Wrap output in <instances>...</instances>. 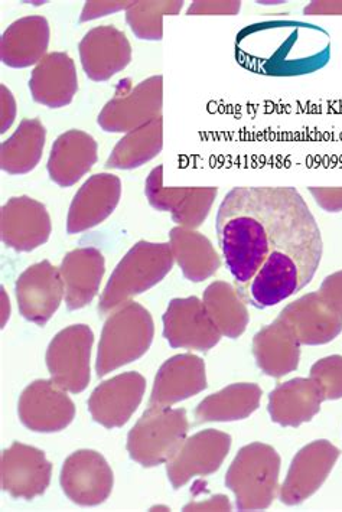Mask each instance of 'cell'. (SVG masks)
Returning <instances> with one entry per match:
<instances>
[{
  "mask_svg": "<svg viewBox=\"0 0 342 512\" xmlns=\"http://www.w3.org/2000/svg\"><path fill=\"white\" fill-rule=\"evenodd\" d=\"M301 345L291 326L278 318L254 335L252 348L257 367L269 377H285L298 370Z\"/></svg>",
  "mask_w": 342,
  "mask_h": 512,
  "instance_id": "484cf974",
  "label": "cell"
},
{
  "mask_svg": "<svg viewBox=\"0 0 342 512\" xmlns=\"http://www.w3.org/2000/svg\"><path fill=\"white\" fill-rule=\"evenodd\" d=\"M0 110H2V114H0V133L3 135L11 129L16 119V113H18V104H16L15 97L5 84L0 86Z\"/></svg>",
  "mask_w": 342,
  "mask_h": 512,
  "instance_id": "f35d334b",
  "label": "cell"
},
{
  "mask_svg": "<svg viewBox=\"0 0 342 512\" xmlns=\"http://www.w3.org/2000/svg\"><path fill=\"white\" fill-rule=\"evenodd\" d=\"M322 298L328 300L338 312L342 313V270L325 277L319 288Z\"/></svg>",
  "mask_w": 342,
  "mask_h": 512,
  "instance_id": "ab89813d",
  "label": "cell"
},
{
  "mask_svg": "<svg viewBox=\"0 0 342 512\" xmlns=\"http://www.w3.org/2000/svg\"><path fill=\"white\" fill-rule=\"evenodd\" d=\"M52 231L47 207L34 198L13 197L0 211L3 244L19 253H31L50 240Z\"/></svg>",
  "mask_w": 342,
  "mask_h": 512,
  "instance_id": "e0dca14e",
  "label": "cell"
},
{
  "mask_svg": "<svg viewBox=\"0 0 342 512\" xmlns=\"http://www.w3.org/2000/svg\"><path fill=\"white\" fill-rule=\"evenodd\" d=\"M321 390L311 378H293L279 384L269 396V414L273 423L298 427L311 422L321 410Z\"/></svg>",
  "mask_w": 342,
  "mask_h": 512,
  "instance_id": "83f0119b",
  "label": "cell"
},
{
  "mask_svg": "<svg viewBox=\"0 0 342 512\" xmlns=\"http://www.w3.org/2000/svg\"><path fill=\"white\" fill-rule=\"evenodd\" d=\"M145 194L149 204L162 213H171L172 220L179 227H201L207 220L217 188H166L164 187V166L153 168L145 184Z\"/></svg>",
  "mask_w": 342,
  "mask_h": 512,
  "instance_id": "30bf717a",
  "label": "cell"
},
{
  "mask_svg": "<svg viewBox=\"0 0 342 512\" xmlns=\"http://www.w3.org/2000/svg\"><path fill=\"white\" fill-rule=\"evenodd\" d=\"M233 505L230 504V500L226 495H216V497L210 498V500L204 502H190L185 505L184 511H231Z\"/></svg>",
  "mask_w": 342,
  "mask_h": 512,
  "instance_id": "60d3db41",
  "label": "cell"
},
{
  "mask_svg": "<svg viewBox=\"0 0 342 512\" xmlns=\"http://www.w3.org/2000/svg\"><path fill=\"white\" fill-rule=\"evenodd\" d=\"M203 302L223 337L237 339L244 334L250 316L247 303L236 288L227 282H214L205 289Z\"/></svg>",
  "mask_w": 342,
  "mask_h": 512,
  "instance_id": "d6a6232c",
  "label": "cell"
},
{
  "mask_svg": "<svg viewBox=\"0 0 342 512\" xmlns=\"http://www.w3.org/2000/svg\"><path fill=\"white\" fill-rule=\"evenodd\" d=\"M278 318L291 326L302 345H325L342 332V313L319 292L289 303Z\"/></svg>",
  "mask_w": 342,
  "mask_h": 512,
  "instance_id": "ffe728a7",
  "label": "cell"
},
{
  "mask_svg": "<svg viewBox=\"0 0 342 512\" xmlns=\"http://www.w3.org/2000/svg\"><path fill=\"white\" fill-rule=\"evenodd\" d=\"M169 244L182 275L192 283L210 279L221 267L213 243L198 231L178 225L169 231Z\"/></svg>",
  "mask_w": 342,
  "mask_h": 512,
  "instance_id": "f1b7e54d",
  "label": "cell"
},
{
  "mask_svg": "<svg viewBox=\"0 0 342 512\" xmlns=\"http://www.w3.org/2000/svg\"><path fill=\"white\" fill-rule=\"evenodd\" d=\"M162 321L164 338L172 348L210 351L223 337L197 296L172 299Z\"/></svg>",
  "mask_w": 342,
  "mask_h": 512,
  "instance_id": "8fae6325",
  "label": "cell"
},
{
  "mask_svg": "<svg viewBox=\"0 0 342 512\" xmlns=\"http://www.w3.org/2000/svg\"><path fill=\"white\" fill-rule=\"evenodd\" d=\"M241 2H192L188 16L218 15L236 16L240 12Z\"/></svg>",
  "mask_w": 342,
  "mask_h": 512,
  "instance_id": "8d00e7d4",
  "label": "cell"
},
{
  "mask_svg": "<svg viewBox=\"0 0 342 512\" xmlns=\"http://www.w3.org/2000/svg\"><path fill=\"white\" fill-rule=\"evenodd\" d=\"M262 396V388L257 384H231L198 404L195 409V425L247 419L259 409Z\"/></svg>",
  "mask_w": 342,
  "mask_h": 512,
  "instance_id": "f546056e",
  "label": "cell"
},
{
  "mask_svg": "<svg viewBox=\"0 0 342 512\" xmlns=\"http://www.w3.org/2000/svg\"><path fill=\"white\" fill-rule=\"evenodd\" d=\"M96 139L83 130H68L55 139L48 158V175L58 187L70 188L89 174L99 159Z\"/></svg>",
  "mask_w": 342,
  "mask_h": 512,
  "instance_id": "603a6c76",
  "label": "cell"
},
{
  "mask_svg": "<svg viewBox=\"0 0 342 512\" xmlns=\"http://www.w3.org/2000/svg\"><path fill=\"white\" fill-rule=\"evenodd\" d=\"M15 292L19 312L26 321L47 325L65 296L60 269L48 260L32 264L16 280Z\"/></svg>",
  "mask_w": 342,
  "mask_h": 512,
  "instance_id": "2e32d148",
  "label": "cell"
},
{
  "mask_svg": "<svg viewBox=\"0 0 342 512\" xmlns=\"http://www.w3.org/2000/svg\"><path fill=\"white\" fill-rule=\"evenodd\" d=\"M309 378L317 384L325 401L342 399V355L317 361L312 365Z\"/></svg>",
  "mask_w": 342,
  "mask_h": 512,
  "instance_id": "e575fe53",
  "label": "cell"
},
{
  "mask_svg": "<svg viewBox=\"0 0 342 512\" xmlns=\"http://www.w3.org/2000/svg\"><path fill=\"white\" fill-rule=\"evenodd\" d=\"M52 465L34 446L13 442L0 458L2 489L15 500L32 501L45 494L51 484Z\"/></svg>",
  "mask_w": 342,
  "mask_h": 512,
  "instance_id": "5bb4252c",
  "label": "cell"
},
{
  "mask_svg": "<svg viewBox=\"0 0 342 512\" xmlns=\"http://www.w3.org/2000/svg\"><path fill=\"white\" fill-rule=\"evenodd\" d=\"M340 455L341 450L325 439L315 440L299 450L280 487V501L293 507L311 498L327 481Z\"/></svg>",
  "mask_w": 342,
  "mask_h": 512,
  "instance_id": "7c38bea8",
  "label": "cell"
},
{
  "mask_svg": "<svg viewBox=\"0 0 342 512\" xmlns=\"http://www.w3.org/2000/svg\"><path fill=\"white\" fill-rule=\"evenodd\" d=\"M51 29L44 16L18 19L6 28L0 39V58L11 68L37 65L50 47Z\"/></svg>",
  "mask_w": 342,
  "mask_h": 512,
  "instance_id": "4316f807",
  "label": "cell"
},
{
  "mask_svg": "<svg viewBox=\"0 0 342 512\" xmlns=\"http://www.w3.org/2000/svg\"><path fill=\"white\" fill-rule=\"evenodd\" d=\"M132 5L133 2H126V0H117V2L116 0H89L84 3L80 22L96 21V19L113 15V13L126 12Z\"/></svg>",
  "mask_w": 342,
  "mask_h": 512,
  "instance_id": "d590c367",
  "label": "cell"
},
{
  "mask_svg": "<svg viewBox=\"0 0 342 512\" xmlns=\"http://www.w3.org/2000/svg\"><path fill=\"white\" fill-rule=\"evenodd\" d=\"M68 311L86 308L96 298L104 273L106 260L96 247H81L65 254L60 266Z\"/></svg>",
  "mask_w": 342,
  "mask_h": 512,
  "instance_id": "cb8c5ba5",
  "label": "cell"
},
{
  "mask_svg": "<svg viewBox=\"0 0 342 512\" xmlns=\"http://www.w3.org/2000/svg\"><path fill=\"white\" fill-rule=\"evenodd\" d=\"M315 202L327 213H342V188H308Z\"/></svg>",
  "mask_w": 342,
  "mask_h": 512,
  "instance_id": "74e56055",
  "label": "cell"
},
{
  "mask_svg": "<svg viewBox=\"0 0 342 512\" xmlns=\"http://www.w3.org/2000/svg\"><path fill=\"white\" fill-rule=\"evenodd\" d=\"M153 510H168L169 511V508L168 507H155V508H152V511Z\"/></svg>",
  "mask_w": 342,
  "mask_h": 512,
  "instance_id": "ee69618b",
  "label": "cell"
},
{
  "mask_svg": "<svg viewBox=\"0 0 342 512\" xmlns=\"http://www.w3.org/2000/svg\"><path fill=\"white\" fill-rule=\"evenodd\" d=\"M237 63L269 77L317 73L331 60V37L325 29L301 21H266L241 29Z\"/></svg>",
  "mask_w": 342,
  "mask_h": 512,
  "instance_id": "7a4b0ae2",
  "label": "cell"
},
{
  "mask_svg": "<svg viewBox=\"0 0 342 512\" xmlns=\"http://www.w3.org/2000/svg\"><path fill=\"white\" fill-rule=\"evenodd\" d=\"M67 393L52 380L29 384L19 397L22 425L37 433L61 432L70 426L76 417V404Z\"/></svg>",
  "mask_w": 342,
  "mask_h": 512,
  "instance_id": "4fadbf2b",
  "label": "cell"
},
{
  "mask_svg": "<svg viewBox=\"0 0 342 512\" xmlns=\"http://www.w3.org/2000/svg\"><path fill=\"white\" fill-rule=\"evenodd\" d=\"M174 263L171 244L138 241L114 269L97 311L102 316L110 315L135 296L148 292L165 279Z\"/></svg>",
  "mask_w": 342,
  "mask_h": 512,
  "instance_id": "3957f363",
  "label": "cell"
},
{
  "mask_svg": "<svg viewBox=\"0 0 342 512\" xmlns=\"http://www.w3.org/2000/svg\"><path fill=\"white\" fill-rule=\"evenodd\" d=\"M146 380L136 371L123 373L94 388L89 399V412L94 422L106 429H117L129 422L142 403Z\"/></svg>",
  "mask_w": 342,
  "mask_h": 512,
  "instance_id": "ac0fdd59",
  "label": "cell"
},
{
  "mask_svg": "<svg viewBox=\"0 0 342 512\" xmlns=\"http://www.w3.org/2000/svg\"><path fill=\"white\" fill-rule=\"evenodd\" d=\"M188 430L185 409L149 407L127 435V452L143 468L164 465L184 445Z\"/></svg>",
  "mask_w": 342,
  "mask_h": 512,
  "instance_id": "8992f818",
  "label": "cell"
},
{
  "mask_svg": "<svg viewBox=\"0 0 342 512\" xmlns=\"http://www.w3.org/2000/svg\"><path fill=\"white\" fill-rule=\"evenodd\" d=\"M47 130L38 119H24L15 133L0 145V168L9 175L34 171L44 153Z\"/></svg>",
  "mask_w": 342,
  "mask_h": 512,
  "instance_id": "4dcf8cb0",
  "label": "cell"
},
{
  "mask_svg": "<svg viewBox=\"0 0 342 512\" xmlns=\"http://www.w3.org/2000/svg\"><path fill=\"white\" fill-rule=\"evenodd\" d=\"M305 16H341L342 2H311L304 9Z\"/></svg>",
  "mask_w": 342,
  "mask_h": 512,
  "instance_id": "b9f144b4",
  "label": "cell"
},
{
  "mask_svg": "<svg viewBox=\"0 0 342 512\" xmlns=\"http://www.w3.org/2000/svg\"><path fill=\"white\" fill-rule=\"evenodd\" d=\"M164 77L153 75L133 86L126 78L119 83L112 100L107 101L97 123L107 133H129L162 116Z\"/></svg>",
  "mask_w": 342,
  "mask_h": 512,
  "instance_id": "52a82bcc",
  "label": "cell"
},
{
  "mask_svg": "<svg viewBox=\"0 0 342 512\" xmlns=\"http://www.w3.org/2000/svg\"><path fill=\"white\" fill-rule=\"evenodd\" d=\"M216 231L234 288L257 309L272 308L314 279L324 244L293 187H237L218 207Z\"/></svg>",
  "mask_w": 342,
  "mask_h": 512,
  "instance_id": "6da1fadb",
  "label": "cell"
},
{
  "mask_svg": "<svg viewBox=\"0 0 342 512\" xmlns=\"http://www.w3.org/2000/svg\"><path fill=\"white\" fill-rule=\"evenodd\" d=\"M122 181L113 174L90 176L78 189L67 217V233L80 234L104 223L119 205Z\"/></svg>",
  "mask_w": 342,
  "mask_h": 512,
  "instance_id": "44dd1931",
  "label": "cell"
},
{
  "mask_svg": "<svg viewBox=\"0 0 342 512\" xmlns=\"http://www.w3.org/2000/svg\"><path fill=\"white\" fill-rule=\"evenodd\" d=\"M282 459L273 446L253 442L243 446L226 474V487L236 495L239 511L267 510L279 495Z\"/></svg>",
  "mask_w": 342,
  "mask_h": 512,
  "instance_id": "5b68a950",
  "label": "cell"
},
{
  "mask_svg": "<svg viewBox=\"0 0 342 512\" xmlns=\"http://www.w3.org/2000/svg\"><path fill=\"white\" fill-rule=\"evenodd\" d=\"M153 335L155 324L148 309L133 300L119 306L104 322L97 351V377L142 358L151 348Z\"/></svg>",
  "mask_w": 342,
  "mask_h": 512,
  "instance_id": "277c9868",
  "label": "cell"
},
{
  "mask_svg": "<svg viewBox=\"0 0 342 512\" xmlns=\"http://www.w3.org/2000/svg\"><path fill=\"white\" fill-rule=\"evenodd\" d=\"M93 344V331L84 324L68 326L52 338L45 361L58 387L73 394L86 390Z\"/></svg>",
  "mask_w": 342,
  "mask_h": 512,
  "instance_id": "ba28073f",
  "label": "cell"
},
{
  "mask_svg": "<svg viewBox=\"0 0 342 512\" xmlns=\"http://www.w3.org/2000/svg\"><path fill=\"white\" fill-rule=\"evenodd\" d=\"M231 436L216 429L198 432L185 440L177 455L166 463V474L174 489L187 485L195 476L216 474L231 449Z\"/></svg>",
  "mask_w": 342,
  "mask_h": 512,
  "instance_id": "9a60e30c",
  "label": "cell"
},
{
  "mask_svg": "<svg viewBox=\"0 0 342 512\" xmlns=\"http://www.w3.org/2000/svg\"><path fill=\"white\" fill-rule=\"evenodd\" d=\"M81 67L91 81L110 80L132 63V45L125 32L113 25L96 26L78 45Z\"/></svg>",
  "mask_w": 342,
  "mask_h": 512,
  "instance_id": "d6986e66",
  "label": "cell"
},
{
  "mask_svg": "<svg viewBox=\"0 0 342 512\" xmlns=\"http://www.w3.org/2000/svg\"><path fill=\"white\" fill-rule=\"evenodd\" d=\"M32 99L48 109H61L73 103L78 91V77L73 58L65 52L45 55L29 80Z\"/></svg>",
  "mask_w": 342,
  "mask_h": 512,
  "instance_id": "d4e9b609",
  "label": "cell"
},
{
  "mask_svg": "<svg viewBox=\"0 0 342 512\" xmlns=\"http://www.w3.org/2000/svg\"><path fill=\"white\" fill-rule=\"evenodd\" d=\"M184 2H133L126 11V22L136 38L142 41H162L164 38V18L177 16Z\"/></svg>",
  "mask_w": 342,
  "mask_h": 512,
  "instance_id": "836d02e7",
  "label": "cell"
},
{
  "mask_svg": "<svg viewBox=\"0 0 342 512\" xmlns=\"http://www.w3.org/2000/svg\"><path fill=\"white\" fill-rule=\"evenodd\" d=\"M164 148V117L126 133L114 146L106 168L117 171H132L155 159Z\"/></svg>",
  "mask_w": 342,
  "mask_h": 512,
  "instance_id": "1f68e13d",
  "label": "cell"
},
{
  "mask_svg": "<svg viewBox=\"0 0 342 512\" xmlns=\"http://www.w3.org/2000/svg\"><path fill=\"white\" fill-rule=\"evenodd\" d=\"M208 387L203 358L179 354L159 368L153 383L149 407H171L191 399Z\"/></svg>",
  "mask_w": 342,
  "mask_h": 512,
  "instance_id": "7402d4cb",
  "label": "cell"
},
{
  "mask_svg": "<svg viewBox=\"0 0 342 512\" xmlns=\"http://www.w3.org/2000/svg\"><path fill=\"white\" fill-rule=\"evenodd\" d=\"M60 484L68 500L81 507H96L109 500L113 491V471L96 450L71 453L61 469Z\"/></svg>",
  "mask_w": 342,
  "mask_h": 512,
  "instance_id": "9c48e42d",
  "label": "cell"
},
{
  "mask_svg": "<svg viewBox=\"0 0 342 512\" xmlns=\"http://www.w3.org/2000/svg\"><path fill=\"white\" fill-rule=\"evenodd\" d=\"M9 315H11V302H9L5 288L2 286V328H5L6 322H8L9 319Z\"/></svg>",
  "mask_w": 342,
  "mask_h": 512,
  "instance_id": "7bdbcfd3",
  "label": "cell"
}]
</instances>
